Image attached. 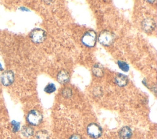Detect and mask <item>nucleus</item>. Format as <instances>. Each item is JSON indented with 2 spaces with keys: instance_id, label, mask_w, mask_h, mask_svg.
<instances>
[{
  "instance_id": "nucleus-9",
  "label": "nucleus",
  "mask_w": 157,
  "mask_h": 139,
  "mask_svg": "<svg viewBox=\"0 0 157 139\" xmlns=\"http://www.w3.org/2000/svg\"><path fill=\"white\" fill-rule=\"evenodd\" d=\"M114 82L120 87H123L128 84V79L127 77L122 73H118L114 79Z\"/></svg>"
},
{
  "instance_id": "nucleus-16",
  "label": "nucleus",
  "mask_w": 157,
  "mask_h": 139,
  "mask_svg": "<svg viewBox=\"0 0 157 139\" xmlns=\"http://www.w3.org/2000/svg\"><path fill=\"white\" fill-rule=\"evenodd\" d=\"M62 95L65 98H69L72 96V90L69 88H65L61 91Z\"/></svg>"
},
{
  "instance_id": "nucleus-5",
  "label": "nucleus",
  "mask_w": 157,
  "mask_h": 139,
  "mask_svg": "<svg viewBox=\"0 0 157 139\" xmlns=\"http://www.w3.org/2000/svg\"><path fill=\"white\" fill-rule=\"evenodd\" d=\"M88 135L92 138H98L100 137L102 133V128L96 123L90 124L86 128Z\"/></svg>"
},
{
  "instance_id": "nucleus-1",
  "label": "nucleus",
  "mask_w": 157,
  "mask_h": 139,
  "mask_svg": "<svg viewBox=\"0 0 157 139\" xmlns=\"http://www.w3.org/2000/svg\"><path fill=\"white\" fill-rule=\"evenodd\" d=\"M99 42L104 46H109L112 44L115 40V35L113 32L104 30L102 31L98 36Z\"/></svg>"
},
{
  "instance_id": "nucleus-6",
  "label": "nucleus",
  "mask_w": 157,
  "mask_h": 139,
  "mask_svg": "<svg viewBox=\"0 0 157 139\" xmlns=\"http://www.w3.org/2000/svg\"><path fill=\"white\" fill-rule=\"evenodd\" d=\"M15 76L14 73L12 70H8L2 72L1 75V82L4 86H8L12 85L14 81Z\"/></svg>"
},
{
  "instance_id": "nucleus-15",
  "label": "nucleus",
  "mask_w": 157,
  "mask_h": 139,
  "mask_svg": "<svg viewBox=\"0 0 157 139\" xmlns=\"http://www.w3.org/2000/svg\"><path fill=\"white\" fill-rule=\"evenodd\" d=\"M56 90V86L53 83L48 84L44 88V91L47 93H52Z\"/></svg>"
},
{
  "instance_id": "nucleus-4",
  "label": "nucleus",
  "mask_w": 157,
  "mask_h": 139,
  "mask_svg": "<svg viewBox=\"0 0 157 139\" xmlns=\"http://www.w3.org/2000/svg\"><path fill=\"white\" fill-rule=\"evenodd\" d=\"M47 37L46 32L40 28L34 29L29 34V38L35 43H39L44 42Z\"/></svg>"
},
{
  "instance_id": "nucleus-14",
  "label": "nucleus",
  "mask_w": 157,
  "mask_h": 139,
  "mask_svg": "<svg viewBox=\"0 0 157 139\" xmlns=\"http://www.w3.org/2000/svg\"><path fill=\"white\" fill-rule=\"evenodd\" d=\"M117 64H118L120 69L121 70H123L125 72H127L129 71V65L126 62L122 61H118Z\"/></svg>"
},
{
  "instance_id": "nucleus-13",
  "label": "nucleus",
  "mask_w": 157,
  "mask_h": 139,
  "mask_svg": "<svg viewBox=\"0 0 157 139\" xmlns=\"http://www.w3.org/2000/svg\"><path fill=\"white\" fill-rule=\"evenodd\" d=\"M35 139H49V134L46 130H39L35 134Z\"/></svg>"
},
{
  "instance_id": "nucleus-7",
  "label": "nucleus",
  "mask_w": 157,
  "mask_h": 139,
  "mask_svg": "<svg viewBox=\"0 0 157 139\" xmlns=\"http://www.w3.org/2000/svg\"><path fill=\"white\" fill-rule=\"evenodd\" d=\"M142 28L146 32L153 31L155 28V22L153 19L146 18L142 21Z\"/></svg>"
},
{
  "instance_id": "nucleus-19",
  "label": "nucleus",
  "mask_w": 157,
  "mask_h": 139,
  "mask_svg": "<svg viewBox=\"0 0 157 139\" xmlns=\"http://www.w3.org/2000/svg\"><path fill=\"white\" fill-rule=\"evenodd\" d=\"M19 9H20V10H25V11H29V10L27 9V8H26V7H20L19 8Z\"/></svg>"
},
{
  "instance_id": "nucleus-10",
  "label": "nucleus",
  "mask_w": 157,
  "mask_h": 139,
  "mask_svg": "<svg viewBox=\"0 0 157 139\" xmlns=\"http://www.w3.org/2000/svg\"><path fill=\"white\" fill-rule=\"evenodd\" d=\"M118 135L121 139H129L132 136L131 129L128 126H124L119 130Z\"/></svg>"
},
{
  "instance_id": "nucleus-12",
  "label": "nucleus",
  "mask_w": 157,
  "mask_h": 139,
  "mask_svg": "<svg viewBox=\"0 0 157 139\" xmlns=\"http://www.w3.org/2000/svg\"><path fill=\"white\" fill-rule=\"evenodd\" d=\"M21 134L24 137H31V136L33 135L34 129L31 126H23L22 127V129L21 130Z\"/></svg>"
},
{
  "instance_id": "nucleus-2",
  "label": "nucleus",
  "mask_w": 157,
  "mask_h": 139,
  "mask_svg": "<svg viewBox=\"0 0 157 139\" xmlns=\"http://www.w3.org/2000/svg\"><path fill=\"white\" fill-rule=\"evenodd\" d=\"M97 35L93 30H89L83 35L81 41L82 43L87 47H93L96 42Z\"/></svg>"
},
{
  "instance_id": "nucleus-17",
  "label": "nucleus",
  "mask_w": 157,
  "mask_h": 139,
  "mask_svg": "<svg viewBox=\"0 0 157 139\" xmlns=\"http://www.w3.org/2000/svg\"><path fill=\"white\" fill-rule=\"evenodd\" d=\"M12 131L13 132H17L20 129V123L18 122H17L15 121H12Z\"/></svg>"
},
{
  "instance_id": "nucleus-11",
  "label": "nucleus",
  "mask_w": 157,
  "mask_h": 139,
  "mask_svg": "<svg viewBox=\"0 0 157 139\" xmlns=\"http://www.w3.org/2000/svg\"><path fill=\"white\" fill-rule=\"evenodd\" d=\"M93 73L97 77H101L104 75L103 67L100 64H95L92 67Z\"/></svg>"
},
{
  "instance_id": "nucleus-8",
  "label": "nucleus",
  "mask_w": 157,
  "mask_h": 139,
  "mask_svg": "<svg viewBox=\"0 0 157 139\" xmlns=\"http://www.w3.org/2000/svg\"><path fill=\"white\" fill-rule=\"evenodd\" d=\"M56 79H57V81L60 84L64 85L69 82L70 79V76L67 71L65 70H61L58 73L56 76Z\"/></svg>"
},
{
  "instance_id": "nucleus-3",
  "label": "nucleus",
  "mask_w": 157,
  "mask_h": 139,
  "mask_svg": "<svg viewBox=\"0 0 157 139\" xmlns=\"http://www.w3.org/2000/svg\"><path fill=\"white\" fill-rule=\"evenodd\" d=\"M42 115L37 110H31L26 116L27 122L32 126H37L40 124L42 121Z\"/></svg>"
},
{
  "instance_id": "nucleus-20",
  "label": "nucleus",
  "mask_w": 157,
  "mask_h": 139,
  "mask_svg": "<svg viewBox=\"0 0 157 139\" xmlns=\"http://www.w3.org/2000/svg\"><path fill=\"white\" fill-rule=\"evenodd\" d=\"M3 70V69H2V65H1V64L0 63V72H1L2 70Z\"/></svg>"
},
{
  "instance_id": "nucleus-18",
  "label": "nucleus",
  "mask_w": 157,
  "mask_h": 139,
  "mask_svg": "<svg viewBox=\"0 0 157 139\" xmlns=\"http://www.w3.org/2000/svg\"><path fill=\"white\" fill-rule=\"evenodd\" d=\"M69 139H82V137L78 134H74L70 137Z\"/></svg>"
}]
</instances>
